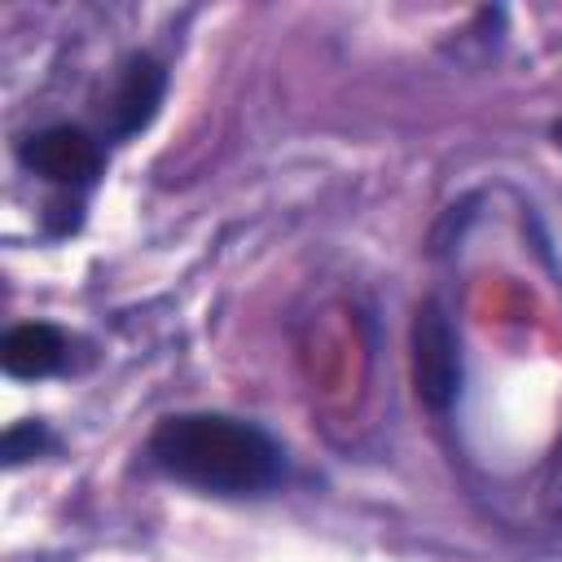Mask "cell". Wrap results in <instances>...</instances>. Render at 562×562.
<instances>
[{"label": "cell", "mask_w": 562, "mask_h": 562, "mask_svg": "<svg viewBox=\"0 0 562 562\" xmlns=\"http://www.w3.org/2000/svg\"><path fill=\"white\" fill-rule=\"evenodd\" d=\"M22 162L53 184H92L101 176L105 154L83 127L57 123V127H44L22 140Z\"/></svg>", "instance_id": "cell-3"}, {"label": "cell", "mask_w": 562, "mask_h": 562, "mask_svg": "<svg viewBox=\"0 0 562 562\" xmlns=\"http://www.w3.org/2000/svg\"><path fill=\"white\" fill-rule=\"evenodd\" d=\"M162 88H167V70H162L154 57H145V53L127 57L123 70H119V79H114V92H110V101H105V127H110L114 136L140 132V127L158 114Z\"/></svg>", "instance_id": "cell-4"}, {"label": "cell", "mask_w": 562, "mask_h": 562, "mask_svg": "<svg viewBox=\"0 0 562 562\" xmlns=\"http://www.w3.org/2000/svg\"><path fill=\"white\" fill-rule=\"evenodd\" d=\"M66 360V338L53 325H18L0 342V364L9 378H48Z\"/></svg>", "instance_id": "cell-5"}, {"label": "cell", "mask_w": 562, "mask_h": 562, "mask_svg": "<svg viewBox=\"0 0 562 562\" xmlns=\"http://www.w3.org/2000/svg\"><path fill=\"white\" fill-rule=\"evenodd\" d=\"M553 140H558V145H562V119H558V123H553Z\"/></svg>", "instance_id": "cell-7"}, {"label": "cell", "mask_w": 562, "mask_h": 562, "mask_svg": "<svg viewBox=\"0 0 562 562\" xmlns=\"http://www.w3.org/2000/svg\"><path fill=\"white\" fill-rule=\"evenodd\" d=\"M408 360H413V391L430 413H448L461 391V342L452 329V316L439 299L417 303L413 334H408Z\"/></svg>", "instance_id": "cell-2"}, {"label": "cell", "mask_w": 562, "mask_h": 562, "mask_svg": "<svg viewBox=\"0 0 562 562\" xmlns=\"http://www.w3.org/2000/svg\"><path fill=\"white\" fill-rule=\"evenodd\" d=\"M149 461L202 492H263L285 474V457L277 439L250 422L220 413H180L154 426Z\"/></svg>", "instance_id": "cell-1"}, {"label": "cell", "mask_w": 562, "mask_h": 562, "mask_svg": "<svg viewBox=\"0 0 562 562\" xmlns=\"http://www.w3.org/2000/svg\"><path fill=\"white\" fill-rule=\"evenodd\" d=\"M44 443H48V430H44L40 422H18V426L4 430V439H0V457H4V465H22V461L35 457Z\"/></svg>", "instance_id": "cell-6"}]
</instances>
